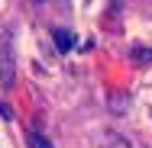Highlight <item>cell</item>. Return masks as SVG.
<instances>
[{"mask_svg":"<svg viewBox=\"0 0 152 148\" xmlns=\"http://www.w3.org/2000/svg\"><path fill=\"white\" fill-rule=\"evenodd\" d=\"M0 81L13 84V58H10V45L3 35H0Z\"/></svg>","mask_w":152,"mask_h":148,"instance_id":"obj_1","label":"cell"},{"mask_svg":"<svg viewBox=\"0 0 152 148\" xmlns=\"http://www.w3.org/2000/svg\"><path fill=\"white\" fill-rule=\"evenodd\" d=\"M52 39H55L58 52H71V48H75V35H71L68 29H55V32H52Z\"/></svg>","mask_w":152,"mask_h":148,"instance_id":"obj_2","label":"cell"},{"mask_svg":"<svg viewBox=\"0 0 152 148\" xmlns=\"http://www.w3.org/2000/svg\"><path fill=\"white\" fill-rule=\"evenodd\" d=\"M129 58L136 61V64H152V48H133Z\"/></svg>","mask_w":152,"mask_h":148,"instance_id":"obj_3","label":"cell"},{"mask_svg":"<svg viewBox=\"0 0 152 148\" xmlns=\"http://www.w3.org/2000/svg\"><path fill=\"white\" fill-rule=\"evenodd\" d=\"M29 148H52V145H49V139H45V135L29 132Z\"/></svg>","mask_w":152,"mask_h":148,"instance_id":"obj_4","label":"cell"}]
</instances>
